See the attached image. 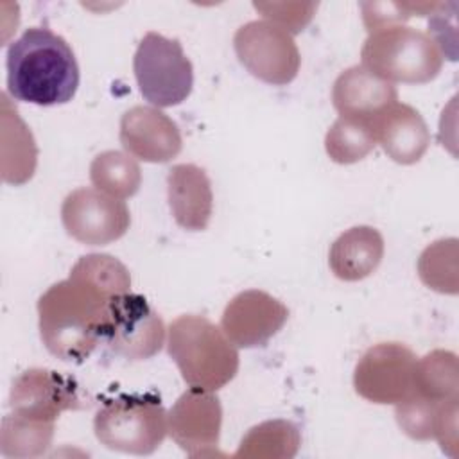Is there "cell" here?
Instances as JSON below:
<instances>
[{"label":"cell","mask_w":459,"mask_h":459,"mask_svg":"<svg viewBox=\"0 0 459 459\" xmlns=\"http://www.w3.org/2000/svg\"><path fill=\"white\" fill-rule=\"evenodd\" d=\"M434 439L448 455H457V400L443 402L439 407Z\"/></svg>","instance_id":"83f0119b"},{"label":"cell","mask_w":459,"mask_h":459,"mask_svg":"<svg viewBox=\"0 0 459 459\" xmlns=\"http://www.w3.org/2000/svg\"><path fill=\"white\" fill-rule=\"evenodd\" d=\"M360 9L364 27L369 34L403 25L411 18L403 2H362Z\"/></svg>","instance_id":"4316f807"},{"label":"cell","mask_w":459,"mask_h":459,"mask_svg":"<svg viewBox=\"0 0 459 459\" xmlns=\"http://www.w3.org/2000/svg\"><path fill=\"white\" fill-rule=\"evenodd\" d=\"M377 145L373 126L368 120L339 117L325 136V149L332 161L341 165L357 163Z\"/></svg>","instance_id":"603a6c76"},{"label":"cell","mask_w":459,"mask_h":459,"mask_svg":"<svg viewBox=\"0 0 459 459\" xmlns=\"http://www.w3.org/2000/svg\"><path fill=\"white\" fill-rule=\"evenodd\" d=\"M371 126L377 143H380L384 152L396 163L412 165L420 161L429 149V127L420 111L409 104L394 102L384 109Z\"/></svg>","instance_id":"2e32d148"},{"label":"cell","mask_w":459,"mask_h":459,"mask_svg":"<svg viewBox=\"0 0 459 459\" xmlns=\"http://www.w3.org/2000/svg\"><path fill=\"white\" fill-rule=\"evenodd\" d=\"M120 143L127 154L149 163H167L183 147L178 124L154 106H134L122 115Z\"/></svg>","instance_id":"5bb4252c"},{"label":"cell","mask_w":459,"mask_h":459,"mask_svg":"<svg viewBox=\"0 0 459 459\" xmlns=\"http://www.w3.org/2000/svg\"><path fill=\"white\" fill-rule=\"evenodd\" d=\"M434 402L459 398L457 355L448 350H434L416 360L414 391Z\"/></svg>","instance_id":"d6986e66"},{"label":"cell","mask_w":459,"mask_h":459,"mask_svg":"<svg viewBox=\"0 0 459 459\" xmlns=\"http://www.w3.org/2000/svg\"><path fill=\"white\" fill-rule=\"evenodd\" d=\"M133 70L140 93L154 108L181 104L194 86V68L181 43L158 32H147L140 39Z\"/></svg>","instance_id":"8992f818"},{"label":"cell","mask_w":459,"mask_h":459,"mask_svg":"<svg viewBox=\"0 0 459 459\" xmlns=\"http://www.w3.org/2000/svg\"><path fill=\"white\" fill-rule=\"evenodd\" d=\"M362 66L389 82L425 84L443 68V52L427 34L412 27H391L368 36L360 50Z\"/></svg>","instance_id":"277c9868"},{"label":"cell","mask_w":459,"mask_h":459,"mask_svg":"<svg viewBox=\"0 0 459 459\" xmlns=\"http://www.w3.org/2000/svg\"><path fill=\"white\" fill-rule=\"evenodd\" d=\"M416 355L402 342H378L364 351L353 373L357 394L373 403H398L414 391Z\"/></svg>","instance_id":"9c48e42d"},{"label":"cell","mask_w":459,"mask_h":459,"mask_svg":"<svg viewBox=\"0 0 459 459\" xmlns=\"http://www.w3.org/2000/svg\"><path fill=\"white\" fill-rule=\"evenodd\" d=\"M161 316L140 294L115 296L108 307L102 341L120 357L145 360L165 344Z\"/></svg>","instance_id":"ba28073f"},{"label":"cell","mask_w":459,"mask_h":459,"mask_svg":"<svg viewBox=\"0 0 459 459\" xmlns=\"http://www.w3.org/2000/svg\"><path fill=\"white\" fill-rule=\"evenodd\" d=\"M66 233L86 246H106L118 240L131 224L129 208L122 199L97 188H75L61 204Z\"/></svg>","instance_id":"30bf717a"},{"label":"cell","mask_w":459,"mask_h":459,"mask_svg":"<svg viewBox=\"0 0 459 459\" xmlns=\"http://www.w3.org/2000/svg\"><path fill=\"white\" fill-rule=\"evenodd\" d=\"M7 91L13 99L56 106L72 100L79 86L74 50L47 27H30L7 48Z\"/></svg>","instance_id":"7a4b0ae2"},{"label":"cell","mask_w":459,"mask_h":459,"mask_svg":"<svg viewBox=\"0 0 459 459\" xmlns=\"http://www.w3.org/2000/svg\"><path fill=\"white\" fill-rule=\"evenodd\" d=\"M167 197L176 222L188 231L208 226L213 210L212 183L204 169L194 163H178L167 174Z\"/></svg>","instance_id":"e0dca14e"},{"label":"cell","mask_w":459,"mask_h":459,"mask_svg":"<svg viewBox=\"0 0 459 459\" xmlns=\"http://www.w3.org/2000/svg\"><path fill=\"white\" fill-rule=\"evenodd\" d=\"M93 430L109 450L147 455L167 436V414L154 394H122L104 402L93 418Z\"/></svg>","instance_id":"5b68a950"},{"label":"cell","mask_w":459,"mask_h":459,"mask_svg":"<svg viewBox=\"0 0 459 459\" xmlns=\"http://www.w3.org/2000/svg\"><path fill=\"white\" fill-rule=\"evenodd\" d=\"M131 274L111 255L81 256L66 280L38 299V326L45 348L61 360H86L99 341L115 296L129 292Z\"/></svg>","instance_id":"6da1fadb"},{"label":"cell","mask_w":459,"mask_h":459,"mask_svg":"<svg viewBox=\"0 0 459 459\" xmlns=\"http://www.w3.org/2000/svg\"><path fill=\"white\" fill-rule=\"evenodd\" d=\"M384 256V238L377 228L353 226L341 233L328 253L332 273L344 281H359L377 271Z\"/></svg>","instance_id":"ac0fdd59"},{"label":"cell","mask_w":459,"mask_h":459,"mask_svg":"<svg viewBox=\"0 0 459 459\" xmlns=\"http://www.w3.org/2000/svg\"><path fill=\"white\" fill-rule=\"evenodd\" d=\"M332 102L341 117L373 122L384 109L398 102V91L393 82L355 65L335 79Z\"/></svg>","instance_id":"9a60e30c"},{"label":"cell","mask_w":459,"mask_h":459,"mask_svg":"<svg viewBox=\"0 0 459 459\" xmlns=\"http://www.w3.org/2000/svg\"><path fill=\"white\" fill-rule=\"evenodd\" d=\"M9 405L14 414L54 423L63 411L82 409L90 403L84 402L72 377L52 369L30 368L14 378Z\"/></svg>","instance_id":"7c38bea8"},{"label":"cell","mask_w":459,"mask_h":459,"mask_svg":"<svg viewBox=\"0 0 459 459\" xmlns=\"http://www.w3.org/2000/svg\"><path fill=\"white\" fill-rule=\"evenodd\" d=\"M90 179L93 186L111 197L127 199L134 195L142 185V170L127 152L104 151L97 154L90 165Z\"/></svg>","instance_id":"ffe728a7"},{"label":"cell","mask_w":459,"mask_h":459,"mask_svg":"<svg viewBox=\"0 0 459 459\" xmlns=\"http://www.w3.org/2000/svg\"><path fill=\"white\" fill-rule=\"evenodd\" d=\"M253 7L262 13L265 22L274 23L292 36L312 22L317 2H255Z\"/></svg>","instance_id":"484cf974"},{"label":"cell","mask_w":459,"mask_h":459,"mask_svg":"<svg viewBox=\"0 0 459 459\" xmlns=\"http://www.w3.org/2000/svg\"><path fill=\"white\" fill-rule=\"evenodd\" d=\"M441 403L443 402H434L416 393L409 394L402 402L394 403L396 405L394 416H396L398 427L411 439H418V441L434 439V430H436V421H437Z\"/></svg>","instance_id":"d4e9b609"},{"label":"cell","mask_w":459,"mask_h":459,"mask_svg":"<svg viewBox=\"0 0 459 459\" xmlns=\"http://www.w3.org/2000/svg\"><path fill=\"white\" fill-rule=\"evenodd\" d=\"M233 47L244 68L267 84H289L299 72L301 57L296 41L271 22L244 23L233 36Z\"/></svg>","instance_id":"52a82bcc"},{"label":"cell","mask_w":459,"mask_h":459,"mask_svg":"<svg viewBox=\"0 0 459 459\" xmlns=\"http://www.w3.org/2000/svg\"><path fill=\"white\" fill-rule=\"evenodd\" d=\"M222 407L215 391L186 389L167 414V432L190 457L219 455Z\"/></svg>","instance_id":"8fae6325"},{"label":"cell","mask_w":459,"mask_h":459,"mask_svg":"<svg viewBox=\"0 0 459 459\" xmlns=\"http://www.w3.org/2000/svg\"><path fill=\"white\" fill-rule=\"evenodd\" d=\"M167 351L190 387L217 391L238 371L237 346L204 316L176 317L169 325Z\"/></svg>","instance_id":"3957f363"},{"label":"cell","mask_w":459,"mask_h":459,"mask_svg":"<svg viewBox=\"0 0 459 459\" xmlns=\"http://www.w3.org/2000/svg\"><path fill=\"white\" fill-rule=\"evenodd\" d=\"M421 281L443 294L457 292V240L441 238L423 249L418 260Z\"/></svg>","instance_id":"cb8c5ba5"},{"label":"cell","mask_w":459,"mask_h":459,"mask_svg":"<svg viewBox=\"0 0 459 459\" xmlns=\"http://www.w3.org/2000/svg\"><path fill=\"white\" fill-rule=\"evenodd\" d=\"M301 445L298 427L287 420H269L255 425L242 437L235 457H267L289 459L294 457Z\"/></svg>","instance_id":"44dd1931"},{"label":"cell","mask_w":459,"mask_h":459,"mask_svg":"<svg viewBox=\"0 0 459 459\" xmlns=\"http://www.w3.org/2000/svg\"><path fill=\"white\" fill-rule=\"evenodd\" d=\"M52 437V421L29 420L13 412L2 420L0 452L5 457H38L50 448Z\"/></svg>","instance_id":"7402d4cb"},{"label":"cell","mask_w":459,"mask_h":459,"mask_svg":"<svg viewBox=\"0 0 459 459\" xmlns=\"http://www.w3.org/2000/svg\"><path fill=\"white\" fill-rule=\"evenodd\" d=\"M289 317L287 307L265 290L249 289L233 296L221 317V328L238 348L265 344Z\"/></svg>","instance_id":"4fadbf2b"}]
</instances>
